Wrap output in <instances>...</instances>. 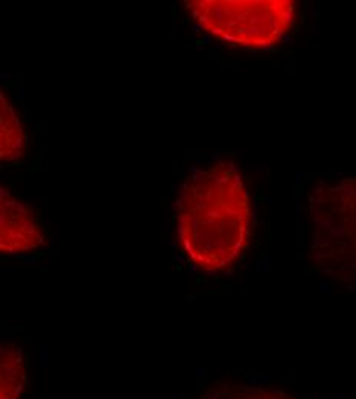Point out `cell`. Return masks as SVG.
Segmentation results:
<instances>
[{
	"label": "cell",
	"mask_w": 356,
	"mask_h": 399,
	"mask_svg": "<svg viewBox=\"0 0 356 399\" xmlns=\"http://www.w3.org/2000/svg\"><path fill=\"white\" fill-rule=\"evenodd\" d=\"M174 215L184 256L206 274L231 267L250 243L252 195L243 174L226 160L195 166L184 177Z\"/></svg>",
	"instance_id": "1"
},
{
	"label": "cell",
	"mask_w": 356,
	"mask_h": 399,
	"mask_svg": "<svg viewBox=\"0 0 356 399\" xmlns=\"http://www.w3.org/2000/svg\"><path fill=\"white\" fill-rule=\"evenodd\" d=\"M184 8L205 32L246 49L275 46L297 20L292 0H186Z\"/></svg>",
	"instance_id": "2"
},
{
	"label": "cell",
	"mask_w": 356,
	"mask_h": 399,
	"mask_svg": "<svg viewBox=\"0 0 356 399\" xmlns=\"http://www.w3.org/2000/svg\"><path fill=\"white\" fill-rule=\"evenodd\" d=\"M312 206V252L323 272L339 281L355 276V182L326 187Z\"/></svg>",
	"instance_id": "3"
},
{
	"label": "cell",
	"mask_w": 356,
	"mask_h": 399,
	"mask_svg": "<svg viewBox=\"0 0 356 399\" xmlns=\"http://www.w3.org/2000/svg\"><path fill=\"white\" fill-rule=\"evenodd\" d=\"M28 381V366L17 339L0 338V399H19Z\"/></svg>",
	"instance_id": "4"
},
{
	"label": "cell",
	"mask_w": 356,
	"mask_h": 399,
	"mask_svg": "<svg viewBox=\"0 0 356 399\" xmlns=\"http://www.w3.org/2000/svg\"><path fill=\"white\" fill-rule=\"evenodd\" d=\"M197 399H298L286 392L255 384L215 382L200 393Z\"/></svg>",
	"instance_id": "5"
},
{
	"label": "cell",
	"mask_w": 356,
	"mask_h": 399,
	"mask_svg": "<svg viewBox=\"0 0 356 399\" xmlns=\"http://www.w3.org/2000/svg\"><path fill=\"white\" fill-rule=\"evenodd\" d=\"M0 80H2V82H9L11 80V75L9 74H0Z\"/></svg>",
	"instance_id": "6"
}]
</instances>
